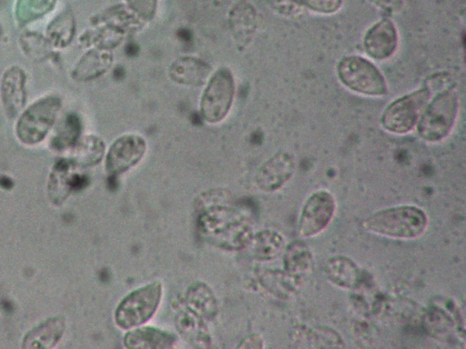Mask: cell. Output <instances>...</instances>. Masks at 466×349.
Instances as JSON below:
<instances>
[{"instance_id":"1","label":"cell","mask_w":466,"mask_h":349,"mask_svg":"<svg viewBox=\"0 0 466 349\" xmlns=\"http://www.w3.org/2000/svg\"><path fill=\"white\" fill-rule=\"evenodd\" d=\"M226 192L212 190L201 197L198 226L205 238L220 248L238 250L248 245L253 236L250 219L225 203Z\"/></svg>"},{"instance_id":"2","label":"cell","mask_w":466,"mask_h":349,"mask_svg":"<svg viewBox=\"0 0 466 349\" xmlns=\"http://www.w3.org/2000/svg\"><path fill=\"white\" fill-rule=\"evenodd\" d=\"M428 224V215L421 208L401 204L374 212L362 221L361 226L370 234L406 240L420 236Z\"/></svg>"},{"instance_id":"3","label":"cell","mask_w":466,"mask_h":349,"mask_svg":"<svg viewBox=\"0 0 466 349\" xmlns=\"http://www.w3.org/2000/svg\"><path fill=\"white\" fill-rule=\"evenodd\" d=\"M459 108L458 95L451 88L437 95L423 111L418 124L420 136L429 142H438L451 132Z\"/></svg>"},{"instance_id":"4","label":"cell","mask_w":466,"mask_h":349,"mask_svg":"<svg viewBox=\"0 0 466 349\" xmlns=\"http://www.w3.org/2000/svg\"><path fill=\"white\" fill-rule=\"evenodd\" d=\"M161 296L162 284L157 281L132 291L116 309V324L123 329H132L146 323L155 314Z\"/></svg>"},{"instance_id":"5","label":"cell","mask_w":466,"mask_h":349,"mask_svg":"<svg viewBox=\"0 0 466 349\" xmlns=\"http://www.w3.org/2000/svg\"><path fill=\"white\" fill-rule=\"evenodd\" d=\"M235 95V80L231 71L220 67L207 81L200 98L201 117L209 124H218L228 115Z\"/></svg>"},{"instance_id":"6","label":"cell","mask_w":466,"mask_h":349,"mask_svg":"<svg viewBox=\"0 0 466 349\" xmlns=\"http://www.w3.org/2000/svg\"><path fill=\"white\" fill-rule=\"evenodd\" d=\"M338 75L350 90L367 95H383L387 85L379 69L367 59L350 55L338 65Z\"/></svg>"},{"instance_id":"7","label":"cell","mask_w":466,"mask_h":349,"mask_svg":"<svg viewBox=\"0 0 466 349\" xmlns=\"http://www.w3.org/2000/svg\"><path fill=\"white\" fill-rule=\"evenodd\" d=\"M430 93L431 90L424 87L390 104L381 116L384 129L398 135L411 131L430 97Z\"/></svg>"},{"instance_id":"8","label":"cell","mask_w":466,"mask_h":349,"mask_svg":"<svg viewBox=\"0 0 466 349\" xmlns=\"http://www.w3.org/2000/svg\"><path fill=\"white\" fill-rule=\"evenodd\" d=\"M60 104L56 96H47L33 104L17 123L18 138L27 145L42 141L56 120Z\"/></svg>"},{"instance_id":"9","label":"cell","mask_w":466,"mask_h":349,"mask_svg":"<svg viewBox=\"0 0 466 349\" xmlns=\"http://www.w3.org/2000/svg\"><path fill=\"white\" fill-rule=\"evenodd\" d=\"M336 212V200L327 190H318L305 200L298 221V231L301 237L318 235L330 224Z\"/></svg>"},{"instance_id":"10","label":"cell","mask_w":466,"mask_h":349,"mask_svg":"<svg viewBox=\"0 0 466 349\" xmlns=\"http://www.w3.org/2000/svg\"><path fill=\"white\" fill-rule=\"evenodd\" d=\"M147 150L145 139L135 134L123 135L110 145L106 155V169L110 174H119L136 165Z\"/></svg>"},{"instance_id":"11","label":"cell","mask_w":466,"mask_h":349,"mask_svg":"<svg viewBox=\"0 0 466 349\" xmlns=\"http://www.w3.org/2000/svg\"><path fill=\"white\" fill-rule=\"evenodd\" d=\"M294 170L293 157L286 152L277 153L259 167L257 185L265 192L277 191L291 178Z\"/></svg>"},{"instance_id":"12","label":"cell","mask_w":466,"mask_h":349,"mask_svg":"<svg viewBox=\"0 0 466 349\" xmlns=\"http://www.w3.org/2000/svg\"><path fill=\"white\" fill-rule=\"evenodd\" d=\"M398 35L393 23L382 19L372 25L364 36L366 53L374 59L389 58L396 50Z\"/></svg>"},{"instance_id":"13","label":"cell","mask_w":466,"mask_h":349,"mask_svg":"<svg viewBox=\"0 0 466 349\" xmlns=\"http://www.w3.org/2000/svg\"><path fill=\"white\" fill-rule=\"evenodd\" d=\"M324 274L331 284L339 288L356 290L362 284V271L356 262L345 255L329 257L324 264Z\"/></svg>"},{"instance_id":"14","label":"cell","mask_w":466,"mask_h":349,"mask_svg":"<svg viewBox=\"0 0 466 349\" xmlns=\"http://www.w3.org/2000/svg\"><path fill=\"white\" fill-rule=\"evenodd\" d=\"M210 66L202 59L183 56L176 59L168 68L172 81L178 85L199 86L209 78Z\"/></svg>"},{"instance_id":"15","label":"cell","mask_w":466,"mask_h":349,"mask_svg":"<svg viewBox=\"0 0 466 349\" xmlns=\"http://www.w3.org/2000/svg\"><path fill=\"white\" fill-rule=\"evenodd\" d=\"M284 270L303 284L310 274L314 266L311 250L303 240H294L285 246L283 250Z\"/></svg>"},{"instance_id":"16","label":"cell","mask_w":466,"mask_h":349,"mask_svg":"<svg viewBox=\"0 0 466 349\" xmlns=\"http://www.w3.org/2000/svg\"><path fill=\"white\" fill-rule=\"evenodd\" d=\"M25 75L22 69L14 66L3 75L0 93L5 113L10 117L15 115L25 101Z\"/></svg>"},{"instance_id":"17","label":"cell","mask_w":466,"mask_h":349,"mask_svg":"<svg viewBox=\"0 0 466 349\" xmlns=\"http://www.w3.org/2000/svg\"><path fill=\"white\" fill-rule=\"evenodd\" d=\"M176 343L177 338L173 334L153 326H137L124 337V344L127 348H172Z\"/></svg>"},{"instance_id":"18","label":"cell","mask_w":466,"mask_h":349,"mask_svg":"<svg viewBox=\"0 0 466 349\" xmlns=\"http://www.w3.org/2000/svg\"><path fill=\"white\" fill-rule=\"evenodd\" d=\"M185 303L187 309L202 319L213 320L218 314L215 294L205 283L191 284L186 292Z\"/></svg>"},{"instance_id":"19","label":"cell","mask_w":466,"mask_h":349,"mask_svg":"<svg viewBox=\"0 0 466 349\" xmlns=\"http://www.w3.org/2000/svg\"><path fill=\"white\" fill-rule=\"evenodd\" d=\"M65 331V321L61 317H52L29 331L23 343L25 348L54 347Z\"/></svg>"},{"instance_id":"20","label":"cell","mask_w":466,"mask_h":349,"mask_svg":"<svg viewBox=\"0 0 466 349\" xmlns=\"http://www.w3.org/2000/svg\"><path fill=\"white\" fill-rule=\"evenodd\" d=\"M295 343L299 346L344 347L343 338L329 326H298L294 331Z\"/></svg>"},{"instance_id":"21","label":"cell","mask_w":466,"mask_h":349,"mask_svg":"<svg viewBox=\"0 0 466 349\" xmlns=\"http://www.w3.org/2000/svg\"><path fill=\"white\" fill-rule=\"evenodd\" d=\"M179 334L192 345L208 347L211 342L208 330L201 317L189 309L180 311L176 316Z\"/></svg>"},{"instance_id":"22","label":"cell","mask_w":466,"mask_h":349,"mask_svg":"<svg viewBox=\"0 0 466 349\" xmlns=\"http://www.w3.org/2000/svg\"><path fill=\"white\" fill-rule=\"evenodd\" d=\"M248 245L254 258L258 261H270L283 252L285 239L279 232L265 229L254 234Z\"/></svg>"},{"instance_id":"23","label":"cell","mask_w":466,"mask_h":349,"mask_svg":"<svg viewBox=\"0 0 466 349\" xmlns=\"http://www.w3.org/2000/svg\"><path fill=\"white\" fill-rule=\"evenodd\" d=\"M259 281L265 289L280 299L292 298L301 285L285 270H263L259 274Z\"/></svg>"},{"instance_id":"24","label":"cell","mask_w":466,"mask_h":349,"mask_svg":"<svg viewBox=\"0 0 466 349\" xmlns=\"http://www.w3.org/2000/svg\"><path fill=\"white\" fill-rule=\"evenodd\" d=\"M112 55L106 50L87 52L74 70V76L79 80H90L104 74L112 64Z\"/></svg>"},{"instance_id":"25","label":"cell","mask_w":466,"mask_h":349,"mask_svg":"<svg viewBox=\"0 0 466 349\" xmlns=\"http://www.w3.org/2000/svg\"><path fill=\"white\" fill-rule=\"evenodd\" d=\"M104 152L103 141L95 135H88L77 139L75 143L72 159L78 165L90 166L97 164L102 159Z\"/></svg>"},{"instance_id":"26","label":"cell","mask_w":466,"mask_h":349,"mask_svg":"<svg viewBox=\"0 0 466 349\" xmlns=\"http://www.w3.org/2000/svg\"><path fill=\"white\" fill-rule=\"evenodd\" d=\"M56 0H17L15 15L21 25L30 23L51 11Z\"/></svg>"},{"instance_id":"27","label":"cell","mask_w":466,"mask_h":349,"mask_svg":"<svg viewBox=\"0 0 466 349\" xmlns=\"http://www.w3.org/2000/svg\"><path fill=\"white\" fill-rule=\"evenodd\" d=\"M75 23L71 14L66 12L56 17L47 28V35L56 46H66L74 35Z\"/></svg>"},{"instance_id":"28","label":"cell","mask_w":466,"mask_h":349,"mask_svg":"<svg viewBox=\"0 0 466 349\" xmlns=\"http://www.w3.org/2000/svg\"><path fill=\"white\" fill-rule=\"evenodd\" d=\"M80 133V122L75 115H68L60 123L53 139V145L57 149L73 146Z\"/></svg>"},{"instance_id":"29","label":"cell","mask_w":466,"mask_h":349,"mask_svg":"<svg viewBox=\"0 0 466 349\" xmlns=\"http://www.w3.org/2000/svg\"><path fill=\"white\" fill-rule=\"evenodd\" d=\"M231 27L234 33V37L240 43H248L255 31V20L251 13L245 15V16L237 17L233 16L231 20Z\"/></svg>"},{"instance_id":"30","label":"cell","mask_w":466,"mask_h":349,"mask_svg":"<svg viewBox=\"0 0 466 349\" xmlns=\"http://www.w3.org/2000/svg\"><path fill=\"white\" fill-rule=\"evenodd\" d=\"M128 9L139 19L148 21L156 14L157 0H125Z\"/></svg>"},{"instance_id":"31","label":"cell","mask_w":466,"mask_h":349,"mask_svg":"<svg viewBox=\"0 0 466 349\" xmlns=\"http://www.w3.org/2000/svg\"><path fill=\"white\" fill-rule=\"evenodd\" d=\"M22 45L28 55L36 58L45 56L48 51L46 40L37 35L28 34L24 35Z\"/></svg>"},{"instance_id":"32","label":"cell","mask_w":466,"mask_h":349,"mask_svg":"<svg viewBox=\"0 0 466 349\" xmlns=\"http://www.w3.org/2000/svg\"><path fill=\"white\" fill-rule=\"evenodd\" d=\"M309 9L321 13L332 14L339 9L342 0H295Z\"/></svg>"},{"instance_id":"33","label":"cell","mask_w":466,"mask_h":349,"mask_svg":"<svg viewBox=\"0 0 466 349\" xmlns=\"http://www.w3.org/2000/svg\"><path fill=\"white\" fill-rule=\"evenodd\" d=\"M238 348H263L264 347V340L258 334H250L246 336L241 340L240 344L238 345Z\"/></svg>"},{"instance_id":"34","label":"cell","mask_w":466,"mask_h":349,"mask_svg":"<svg viewBox=\"0 0 466 349\" xmlns=\"http://www.w3.org/2000/svg\"><path fill=\"white\" fill-rule=\"evenodd\" d=\"M1 35H2V27L0 25V36H1Z\"/></svg>"}]
</instances>
